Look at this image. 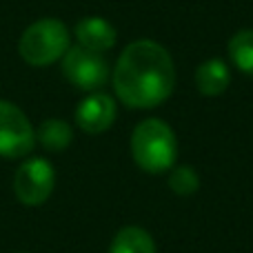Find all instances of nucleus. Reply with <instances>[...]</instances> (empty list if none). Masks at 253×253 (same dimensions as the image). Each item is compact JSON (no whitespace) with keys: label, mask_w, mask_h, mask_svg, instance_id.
<instances>
[{"label":"nucleus","mask_w":253,"mask_h":253,"mask_svg":"<svg viewBox=\"0 0 253 253\" xmlns=\"http://www.w3.org/2000/svg\"><path fill=\"white\" fill-rule=\"evenodd\" d=\"M36 142V131L29 118L18 105L0 100V156L25 158L31 153Z\"/></svg>","instance_id":"nucleus-5"},{"label":"nucleus","mask_w":253,"mask_h":253,"mask_svg":"<svg viewBox=\"0 0 253 253\" xmlns=\"http://www.w3.org/2000/svg\"><path fill=\"white\" fill-rule=\"evenodd\" d=\"M36 138H38L40 144H42L44 149H49V151H65L71 144V140H74V129H71L69 123H65V120L51 118V120H44V123L38 126Z\"/></svg>","instance_id":"nucleus-11"},{"label":"nucleus","mask_w":253,"mask_h":253,"mask_svg":"<svg viewBox=\"0 0 253 253\" xmlns=\"http://www.w3.org/2000/svg\"><path fill=\"white\" fill-rule=\"evenodd\" d=\"M69 49V29L58 18H42L29 25L20 36L18 51L22 60L31 67H47L62 56Z\"/></svg>","instance_id":"nucleus-3"},{"label":"nucleus","mask_w":253,"mask_h":253,"mask_svg":"<svg viewBox=\"0 0 253 253\" xmlns=\"http://www.w3.org/2000/svg\"><path fill=\"white\" fill-rule=\"evenodd\" d=\"M62 74L74 87L83 91H98L107 84L111 71L102 53L76 44L67 49V53L62 56Z\"/></svg>","instance_id":"nucleus-4"},{"label":"nucleus","mask_w":253,"mask_h":253,"mask_svg":"<svg viewBox=\"0 0 253 253\" xmlns=\"http://www.w3.org/2000/svg\"><path fill=\"white\" fill-rule=\"evenodd\" d=\"M56 187V171L44 158L25 160L13 175V193L27 207H38L49 200Z\"/></svg>","instance_id":"nucleus-6"},{"label":"nucleus","mask_w":253,"mask_h":253,"mask_svg":"<svg viewBox=\"0 0 253 253\" xmlns=\"http://www.w3.org/2000/svg\"><path fill=\"white\" fill-rule=\"evenodd\" d=\"M175 65L169 51L153 40L126 44L114 69V91L131 109H151L171 96Z\"/></svg>","instance_id":"nucleus-1"},{"label":"nucleus","mask_w":253,"mask_h":253,"mask_svg":"<svg viewBox=\"0 0 253 253\" xmlns=\"http://www.w3.org/2000/svg\"><path fill=\"white\" fill-rule=\"evenodd\" d=\"M109 253H156V242L142 227H123L111 240Z\"/></svg>","instance_id":"nucleus-10"},{"label":"nucleus","mask_w":253,"mask_h":253,"mask_svg":"<svg viewBox=\"0 0 253 253\" xmlns=\"http://www.w3.org/2000/svg\"><path fill=\"white\" fill-rule=\"evenodd\" d=\"M229 58L245 76L253 78V29H242L229 40Z\"/></svg>","instance_id":"nucleus-12"},{"label":"nucleus","mask_w":253,"mask_h":253,"mask_svg":"<svg viewBox=\"0 0 253 253\" xmlns=\"http://www.w3.org/2000/svg\"><path fill=\"white\" fill-rule=\"evenodd\" d=\"M116 120V102L109 93L93 91L83 98L76 109V123L87 133H102Z\"/></svg>","instance_id":"nucleus-7"},{"label":"nucleus","mask_w":253,"mask_h":253,"mask_svg":"<svg viewBox=\"0 0 253 253\" xmlns=\"http://www.w3.org/2000/svg\"><path fill=\"white\" fill-rule=\"evenodd\" d=\"M231 84V71L220 58H209L196 69V87L202 96L215 98L222 96Z\"/></svg>","instance_id":"nucleus-9"},{"label":"nucleus","mask_w":253,"mask_h":253,"mask_svg":"<svg viewBox=\"0 0 253 253\" xmlns=\"http://www.w3.org/2000/svg\"><path fill=\"white\" fill-rule=\"evenodd\" d=\"M74 34L80 47L89 49V51H96V53L109 51L116 44V36H118L116 34V27L100 16H87L83 20H78Z\"/></svg>","instance_id":"nucleus-8"},{"label":"nucleus","mask_w":253,"mask_h":253,"mask_svg":"<svg viewBox=\"0 0 253 253\" xmlns=\"http://www.w3.org/2000/svg\"><path fill=\"white\" fill-rule=\"evenodd\" d=\"M131 156L147 173H165L175 165L178 140L165 120L147 118L131 133Z\"/></svg>","instance_id":"nucleus-2"},{"label":"nucleus","mask_w":253,"mask_h":253,"mask_svg":"<svg viewBox=\"0 0 253 253\" xmlns=\"http://www.w3.org/2000/svg\"><path fill=\"white\" fill-rule=\"evenodd\" d=\"M169 187L178 196H191L200 189V175L196 173V169L189 165H180L171 171L169 175Z\"/></svg>","instance_id":"nucleus-13"}]
</instances>
